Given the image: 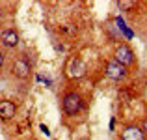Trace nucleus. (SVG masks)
Instances as JSON below:
<instances>
[{"label": "nucleus", "mask_w": 147, "mask_h": 140, "mask_svg": "<svg viewBox=\"0 0 147 140\" xmlns=\"http://www.w3.org/2000/svg\"><path fill=\"white\" fill-rule=\"evenodd\" d=\"M13 71L17 77H21V79H26V77L30 75V64L26 60H15L13 64Z\"/></svg>", "instance_id": "6"}, {"label": "nucleus", "mask_w": 147, "mask_h": 140, "mask_svg": "<svg viewBox=\"0 0 147 140\" xmlns=\"http://www.w3.org/2000/svg\"><path fill=\"white\" fill-rule=\"evenodd\" d=\"M67 77L69 79H82L84 75H86V64H84L80 58H71L69 60V64H67Z\"/></svg>", "instance_id": "1"}, {"label": "nucleus", "mask_w": 147, "mask_h": 140, "mask_svg": "<svg viewBox=\"0 0 147 140\" xmlns=\"http://www.w3.org/2000/svg\"><path fill=\"white\" fill-rule=\"evenodd\" d=\"M121 140H145V135L138 127H127L121 135Z\"/></svg>", "instance_id": "7"}, {"label": "nucleus", "mask_w": 147, "mask_h": 140, "mask_svg": "<svg viewBox=\"0 0 147 140\" xmlns=\"http://www.w3.org/2000/svg\"><path fill=\"white\" fill-rule=\"evenodd\" d=\"M82 108V99H80V95L78 93H75V92H71V93H67V95L63 97V110L67 112V114H76V112Z\"/></svg>", "instance_id": "2"}, {"label": "nucleus", "mask_w": 147, "mask_h": 140, "mask_svg": "<svg viewBox=\"0 0 147 140\" xmlns=\"http://www.w3.org/2000/svg\"><path fill=\"white\" fill-rule=\"evenodd\" d=\"M0 37H2L4 45H7V47H15L19 43V36L15 34V30H4V32L0 34Z\"/></svg>", "instance_id": "8"}, {"label": "nucleus", "mask_w": 147, "mask_h": 140, "mask_svg": "<svg viewBox=\"0 0 147 140\" xmlns=\"http://www.w3.org/2000/svg\"><path fill=\"white\" fill-rule=\"evenodd\" d=\"M15 112H17V108L11 101H0V118L9 120L15 116Z\"/></svg>", "instance_id": "5"}, {"label": "nucleus", "mask_w": 147, "mask_h": 140, "mask_svg": "<svg viewBox=\"0 0 147 140\" xmlns=\"http://www.w3.org/2000/svg\"><path fill=\"white\" fill-rule=\"evenodd\" d=\"M41 131H43L45 135H50V131H49V129H47V127H45V125H41Z\"/></svg>", "instance_id": "12"}, {"label": "nucleus", "mask_w": 147, "mask_h": 140, "mask_svg": "<svg viewBox=\"0 0 147 140\" xmlns=\"http://www.w3.org/2000/svg\"><path fill=\"white\" fill-rule=\"evenodd\" d=\"M115 24H117V28L121 30L123 34H125V37H129V39H132V37H134V32H132V30H130L129 26L125 24V21H123L121 17H117V19H115Z\"/></svg>", "instance_id": "9"}, {"label": "nucleus", "mask_w": 147, "mask_h": 140, "mask_svg": "<svg viewBox=\"0 0 147 140\" xmlns=\"http://www.w3.org/2000/svg\"><path fill=\"white\" fill-rule=\"evenodd\" d=\"M132 60H134L132 50H130L127 45H119V49L115 50V62H117V64H121L123 67H125V65L132 64Z\"/></svg>", "instance_id": "3"}, {"label": "nucleus", "mask_w": 147, "mask_h": 140, "mask_svg": "<svg viewBox=\"0 0 147 140\" xmlns=\"http://www.w3.org/2000/svg\"><path fill=\"white\" fill-rule=\"evenodd\" d=\"M142 133L147 135V120H144V125H142Z\"/></svg>", "instance_id": "11"}, {"label": "nucleus", "mask_w": 147, "mask_h": 140, "mask_svg": "<svg viewBox=\"0 0 147 140\" xmlns=\"http://www.w3.org/2000/svg\"><path fill=\"white\" fill-rule=\"evenodd\" d=\"M106 75L114 80H119L127 75V69L123 67L121 64H117V62H110V64L106 65Z\"/></svg>", "instance_id": "4"}, {"label": "nucleus", "mask_w": 147, "mask_h": 140, "mask_svg": "<svg viewBox=\"0 0 147 140\" xmlns=\"http://www.w3.org/2000/svg\"><path fill=\"white\" fill-rule=\"evenodd\" d=\"M119 7H121V10H130V7H134V2H119Z\"/></svg>", "instance_id": "10"}, {"label": "nucleus", "mask_w": 147, "mask_h": 140, "mask_svg": "<svg viewBox=\"0 0 147 140\" xmlns=\"http://www.w3.org/2000/svg\"><path fill=\"white\" fill-rule=\"evenodd\" d=\"M2 62H4V54L0 52V65H2Z\"/></svg>", "instance_id": "13"}]
</instances>
